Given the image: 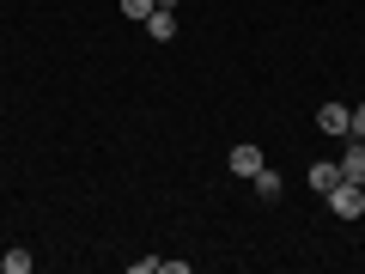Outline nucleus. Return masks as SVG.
Listing matches in <instances>:
<instances>
[{
	"label": "nucleus",
	"mask_w": 365,
	"mask_h": 274,
	"mask_svg": "<svg viewBox=\"0 0 365 274\" xmlns=\"http://www.w3.org/2000/svg\"><path fill=\"white\" fill-rule=\"evenodd\" d=\"M329 208H335V220H359V213H365V183L341 177L335 189H329Z\"/></svg>",
	"instance_id": "f257e3e1"
},
{
	"label": "nucleus",
	"mask_w": 365,
	"mask_h": 274,
	"mask_svg": "<svg viewBox=\"0 0 365 274\" xmlns=\"http://www.w3.org/2000/svg\"><path fill=\"white\" fill-rule=\"evenodd\" d=\"M146 37L170 43V37H177V13H170V6H153V13H146Z\"/></svg>",
	"instance_id": "f03ea898"
},
{
	"label": "nucleus",
	"mask_w": 365,
	"mask_h": 274,
	"mask_svg": "<svg viewBox=\"0 0 365 274\" xmlns=\"http://www.w3.org/2000/svg\"><path fill=\"white\" fill-rule=\"evenodd\" d=\"M262 165H268V158H262V146H250V141L232 146V177H256Z\"/></svg>",
	"instance_id": "7ed1b4c3"
},
{
	"label": "nucleus",
	"mask_w": 365,
	"mask_h": 274,
	"mask_svg": "<svg viewBox=\"0 0 365 274\" xmlns=\"http://www.w3.org/2000/svg\"><path fill=\"white\" fill-rule=\"evenodd\" d=\"M341 177L365 183V141H353V134H347V153H341Z\"/></svg>",
	"instance_id": "20e7f679"
},
{
	"label": "nucleus",
	"mask_w": 365,
	"mask_h": 274,
	"mask_svg": "<svg viewBox=\"0 0 365 274\" xmlns=\"http://www.w3.org/2000/svg\"><path fill=\"white\" fill-rule=\"evenodd\" d=\"M335 183H341V158H317V165H311V189H317V196H329Z\"/></svg>",
	"instance_id": "39448f33"
},
{
	"label": "nucleus",
	"mask_w": 365,
	"mask_h": 274,
	"mask_svg": "<svg viewBox=\"0 0 365 274\" xmlns=\"http://www.w3.org/2000/svg\"><path fill=\"white\" fill-rule=\"evenodd\" d=\"M347 122H353L347 104H323V110H317V128H323V134H347Z\"/></svg>",
	"instance_id": "423d86ee"
},
{
	"label": "nucleus",
	"mask_w": 365,
	"mask_h": 274,
	"mask_svg": "<svg viewBox=\"0 0 365 274\" xmlns=\"http://www.w3.org/2000/svg\"><path fill=\"white\" fill-rule=\"evenodd\" d=\"M250 183H256V196H262V201H274V196H280V171H274V165H262Z\"/></svg>",
	"instance_id": "0eeeda50"
},
{
	"label": "nucleus",
	"mask_w": 365,
	"mask_h": 274,
	"mask_svg": "<svg viewBox=\"0 0 365 274\" xmlns=\"http://www.w3.org/2000/svg\"><path fill=\"white\" fill-rule=\"evenodd\" d=\"M0 268H6V274H31V250H6Z\"/></svg>",
	"instance_id": "6e6552de"
},
{
	"label": "nucleus",
	"mask_w": 365,
	"mask_h": 274,
	"mask_svg": "<svg viewBox=\"0 0 365 274\" xmlns=\"http://www.w3.org/2000/svg\"><path fill=\"white\" fill-rule=\"evenodd\" d=\"M153 6H158V0H122V13L140 19V25H146V13H153Z\"/></svg>",
	"instance_id": "1a4fd4ad"
},
{
	"label": "nucleus",
	"mask_w": 365,
	"mask_h": 274,
	"mask_svg": "<svg viewBox=\"0 0 365 274\" xmlns=\"http://www.w3.org/2000/svg\"><path fill=\"white\" fill-rule=\"evenodd\" d=\"M347 134H353V141H365V104H353V122H347Z\"/></svg>",
	"instance_id": "9d476101"
}]
</instances>
